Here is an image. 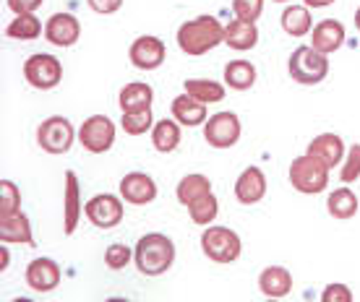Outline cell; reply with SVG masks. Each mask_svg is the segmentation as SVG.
<instances>
[{"mask_svg":"<svg viewBox=\"0 0 360 302\" xmlns=\"http://www.w3.org/2000/svg\"><path fill=\"white\" fill-rule=\"evenodd\" d=\"M180 53L191 55V58H201V55L212 53L214 47L225 45V27L217 21L214 16H196L191 21H183L175 34Z\"/></svg>","mask_w":360,"mask_h":302,"instance_id":"obj_1","label":"cell"},{"mask_svg":"<svg viewBox=\"0 0 360 302\" xmlns=\"http://www.w3.org/2000/svg\"><path fill=\"white\" fill-rule=\"evenodd\" d=\"M134 263L139 268V274L162 276L175 263V242L162 232H149V235L139 237V242H136Z\"/></svg>","mask_w":360,"mask_h":302,"instance_id":"obj_2","label":"cell"},{"mask_svg":"<svg viewBox=\"0 0 360 302\" xmlns=\"http://www.w3.org/2000/svg\"><path fill=\"white\" fill-rule=\"evenodd\" d=\"M288 73L300 86H316L329 76V55H321L311 45L295 47L288 60Z\"/></svg>","mask_w":360,"mask_h":302,"instance_id":"obj_3","label":"cell"},{"mask_svg":"<svg viewBox=\"0 0 360 302\" xmlns=\"http://www.w3.org/2000/svg\"><path fill=\"white\" fill-rule=\"evenodd\" d=\"M290 185L303 196H319L329 188V167L311 154H300L290 162Z\"/></svg>","mask_w":360,"mask_h":302,"instance_id":"obj_4","label":"cell"},{"mask_svg":"<svg viewBox=\"0 0 360 302\" xmlns=\"http://www.w3.org/2000/svg\"><path fill=\"white\" fill-rule=\"evenodd\" d=\"M201 250L214 263H235L240 258V253H243V240L230 227L209 224L201 232Z\"/></svg>","mask_w":360,"mask_h":302,"instance_id":"obj_5","label":"cell"},{"mask_svg":"<svg viewBox=\"0 0 360 302\" xmlns=\"http://www.w3.org/2000/svg\"><path fill=\"white\" fill-rule=\"evenodd\" d=\"M76 141V131L68 117L53 115L42 120L39 128H37V146L45 151V154H53V157H60V154H68Z\"/></svg>","mask_w":360,"mask_h":302,"instance_id":"obj_6","label":"cell"},{"mask_svg":"<svg viewBox=\"0 0 360 302\" xmlns=\"http://www.w3.org/2000/svg\"><path fill=\"white\" fill-rule=\"evenodd\" d=\"M24 79L32 89L50 91L63 81V65L50 53L29 55L27 63H24Z\"/></svg>","mask_w":360,"mask_h":302,"instance_id":"obj_7","label":"cell"},{"mask_svg":"<svg viewBox=\"0 0 360 302\" xmlns=\"http://www.w3.org/2000/svg\"><path fill=\"white\" fill-rule=\"evenodd\" d=\"M117 128L108 115H91L86 117L79 128V141L89 154H105L115 143Z\"/></svg>","mask_w":360,"mask_h":302,"instance_id":"obj_8","label":"cell"},{"mask_svg":"<svg viewBox=\"0 0 360 302\" xmlns=\"http://www.w3.org/2000/svg\"><path fill=\"white\" fill-rule=\"evenodd\" d=\"M240 133H243V125L235 112H217L204 125V141L212 149H233L240 141Z\"/></svg>","mask_w":360,"mask_h":302,"instance_id":"obj_9","label":"cell"},{"mask_svg":"<svg viewBox=\"0 0 360 302\" xmlns=\"http://www.w3.org/2000/svg\"><path fill=\"white\" fill-rule=\"evenodd\" d=\"M84 214L94 227L99 230H112L123 222L126 216V209H123V201L112 193H99V196H91L86 204H84Z\"/></svg>","mask_w":360,"mask_h":302,"instance_id":"obj_10","label":"cell"},{"mask_svg":"<svg viewBox=\"0 0 360 302\" xmlns=\"http://www.w3.org/2000/svg\"><path fill=\"white\" fill-rule=\"evenodd\" d=\"M128 58H131L134 68H139V71H157L165 63V58H167V47H165V42L160 37L141 34L131 42Z\"/></svg>","mask_w":360,"mask_h":302,"instance_id":"obj_11","label":"cell"},{"mask_svg":"<svg viewBox=\"0 0 360 302\" xmlns=\"http://www.w3.org/2000/svg\"><path fill=\"white\" fill-rule=\"evenodd\" d=\"M45 39L55 47H73L82 39V21L73 13H53L45 21Z\"/></svg>","mask_w":360,"mask_h":302,"instance_id":"obj_12","label":"cell"},{"mask_svg":"<svg viewBox=\"0 0 360 302\" xmlns=\"http://www.w3.org/2000/svg\"><path fill=\"white\" fill-rule=\"evenodd\" d=\"M27 284L32 292H55L60 287V266L55 263L53 258H34L27 266Z\"/></svg>","mask_w":360,"mask_h":302,"instance_id":"obj_13","label":"cell"},{"mask_svg":"<svg viewBox=\"0 0 360 302\" xmlns=\"http://www.w3.org/2000/svg\"><path fill=\"white\" fill-rule=\"evenodd\" d=\"M120 198L131 206H146L157 198V183L146 172H128L120 180Z\"/></svg>","mask_w":360,"mask_h":302,"instance_id":"obj_14","label":"cell"},{"mask_svg":"<svg viewBox=\"0 0 360 302\" xmlns=\"http://www.w3.org/2000/svg\"><path fill=\"white\" fill-rule=\"evenodd\" d=\"M266 196V175L262 167H245L235 180V198L238 204L253 206Z\"/></svg>","mask_w":360,"mask_h":302,"instance_id":"obj_15","label":"cell"},{"mask_svg":"<svg viewBox=\"0 0 360 302\" xmlns=\"http://www.w3.org/2000/svg\"><path fill=\"white\" fill-rule=\"evenodd\" d=\"M345 39H347L345 24L342 21H337V18H324V21H319V24L314 27V32H311V47L319 50L321 55L337 53V50L345 45Z\"/></svg>","mask_w":360,"mask_h":302,"instance_id":"obj_16","label":"cell"},{"mask_svg":"<svg viewBox=\"0 0 360 302\" xmlns=\"http://www.w3.org/2000/svg\"><path fill=\"white\" fill-rule=\"evenodd\" d=\"M63 232L71 237L82 222V180L76 172H65V193H63Z\"/></svg>","mask_w":360,"mask_h":302,"instance_id":"obj_17","label":"cell"},{"mask_svg":"<svg viewBox=\"0 0 360 302\" xmlns=\"http://www.w3.org/2000/svg\"><path fill=\"white\" fill-rule=\"evenodd\" d=\"M306 154L316 157L319 162H324L326 167L332 169V167H340V164H342L347 149H345V141L337 133H319L314 141L308 143Z\"/></svg>","mask_w":360,"mask_h":302,"instance_id":"obj_18","label":"cell"},{"mask_svg":"<svg viewBox=\"0 0 360 302\" xmlns=\"http://www.w3.org/2000/svg\"><path fill=\"white\" fill-rule=\"evenodd\" d=\"M0 242H16V245H34V232L32 222L24 211L11 214V216H0Z\"/></svg>","mask_w":360,"mask_h":302,"instance_id":"obj_19","label":"cell"},{"mask_svg":"<svg viewBox=\"0 0 360 302\" xmlns=\"http://www.w3.org/2000/svg\"><path fill=\"white\" fill-rule=\"evenodd\" d=\"M259 289L269 300H285L292 292V276L285 266H266L259 276Z\"/></svg>","mask_w":360,"mask_h":302,"instance_id":"obj_20","label":"cell"},{"mask_svg":"<svg viewBox=\"0 0 360 302\" xmlns=\"http://www.w3.org/2000/svg\"><path fill=\"white\" fill-rule=\"evenodd\" d=\"M225 45L230 50L245 53L259 45V27L256 21H243V18H235L225 27Z\"/></svg>","mask_w":360,"mask_h":302,"instance_id":"obj_21","label":"cell"},{"mask_svg":"<svg viewBox=\"0 0 360 302\" xmlns=\"http://www.w3.org/2000/svg\"><path fill=\"white\" fill-rule=\"evenodd\" d=\"M170 110H172V117H175L180 125H186V128H196V125H204L209 120L207 105H201L198 99H193L191 94H186V91L172 99Z\"/></svg>","mask_w":360,"mask_h":302,"instance_id":"obj_22","label":"cell"},{"mask_svg":"<svg viewBox=\"0 0 360 302\" xmlns=\"http://www.w3.org/2000/svg\"><path fill=\"white\" fill-rule=\"evenodd\" d=\"M152 102H154V89L149 84H144V81H131L117 94L120 112H141L146 107H152Z\"/></svg>","mask_w":360,"mask_h":302,"instance_id":"obj_23","label":"cell"},{"mask_svg":"<svg viewBox=\"0 0 360 302\" xmlns=\"http://www.w3.org/2000/svg\"><path fill=\"white\" fill-rule=\"evenodd\" d=\"M279 24H282V32L288 37H306L308 32H314V18H311V8L308 6H288L279 16Z\"/></svg>","mask_w":360,"mask_h":302,"instance_id":"obj_24","label":"cell"},{"mask_svg":"<svg viewBox=\"0 0 360 302\" xmlns=\"http://www.w3.org/2000/svg\"><path fill=\"white\" fill-rule=\"evenodd\" d=\"M212 193V180L207 175H201V172H191L186 178H180L178 188H175V198H178L180 206H186L188 209L193 201H198L201 196H207Z\"/></svg>","mask_w":360,"mask_h":302,"instance_id":"obj_25","label":"cell"},{"mask_svg":"<svg viewBox=\"0 0 360 302\" xmlns=\"http://www.w3.org/2000/svg\"><path fill=\"white\" fill-rule=\"evenodd\" d=\"M180 128L183 125L175 120V117H162L160 123H154L152 128V146L160 154H172V151L180 146Z\"/></svg>","mask_w":360,"mask_h":302,"instance_id":"obj_26","label":"cell"},{"mask_svg":"<svg viewBox=\"0 0 360 302\" xmlns=\"http://www.w3.org/2000/svg\"><path fill=\"white\" fill-rule=\"evenodd\" d=\"M256 65L248 60H230L225 65V86L233 91H248L256 84Z\"/></svg>","mask_w":360,"mask_h":302,"instance_id":"obj_27","label":"cell"},{"mask_svg":"<svg viewBox=\"0 0 360 302\" xmlns=\"http://www.w3.org/2000/svg\"><path fill=\"white\" fill-rule=\"evenodd\" d=\"M358 209H360V201L350 188H337V190H332L329 198H326V211H329L332 219H340V222L352 219V216L358 214Z\"/></svg>","mask_w":360,"mask_h":302,"instance_id":"obj_28","label":"cell"},{"mask_svg":"<svg viewBox=\"0 0 360 302\" xmlns=\"http://www.w3.org/2000/svg\"><path fill=\"white\" fill-rule=\"evenodd\" d=\"M39 34H45V27L34 13H16L13 21L6 27V37L16 42H34L39 39Z\"/></svg>","mask_w":360,"mask_h":302,"instance_id":"obj_29","label":"cell"},{"mask_svg":"<svg viewBox=\"0 0 360 302\" xmlns=\"http://www.w3.org/2000/svg\"><path fill=\"white\" fill-rule=\"evenodd\" d=\"M183 86H186V94L198 99L201 105H217L225 99V84H217L212 79H188Z\"/></svg>","mask_w":360,"mask_h":302,"instance_id":"obj_30","label":"cell"},{"mask_svg":"<svg viewBox=\"0 0 360 302\" xmlns=\"http://www.w3.org/2000/svg\"><path fill=\"white\" fill-rule=\"evenodd\" d=\"M217 214H219V201H217L214 193H207V196H201L188 206L191 222L198 224V227H209L217 219Z\"/></svg>","mask_w":360,"mask_h":302,"instance_id":"obj_31","label":"cell"},{"mask_svg":"<svg viewBox=\"0 0 360 302\" xmlns=\"http://www.w3.org/2000/svg\"><path fill=\"white\" fill-rule=\"evenodd\" d=\"M120 128H123V133H128V136H144L146 131H152L154 128L152 107H146L141 112H123V115H120Z\"/></svg>","mask_w":360,"mask_h":302,"instance_id":"obj_32","label":"cell"},{"mask_svg":"<svg viewBox=\"0 0 360 302\" xmlns=\"http://www.w3.org/2000/svg\"><path fill=\"white\" fill-rule=\"evenodd\" d=\"M21 211V190L13 180H0V216Z\"/></svg>","mask_w":360,"mask_h":302,"instance_id":"obj_33","label":"cell"},{"mask_svg":"<svg viewBox=\"0 0 360 302\" xmlns=\"http://www.w3.org/2000/svg\"><path fill=\"white\" fill-rule=\"evenodd\" d=\"M134 261V250L123 245V242H112L108 250H105V266L110 271H123Z\"/></svg>","mask_w":360,"mask_h":302,"instance_id":"obj_34","label":"cell"},{"mask_svg":"<svg viewBox=\"0 0 360 302\" xmlns=\"http://www.w3.org/2000/svg\"><path fill=\"white\" fill-rule=\"evenodd\" d=\"M340 180H342L345 185L360 180V143H352L350 149H347V154H345L342 169H340Z\"/></svg>","mask_w":360,"mask_h":302,"instance_id":"obj_35","label":"cell"},{"mask_svg":"<svg viewBox=\"0 0 360 302\" xmlns=\"http://www.w3.org/2000/svg\"><path fill=\"white\" fill-rule=\"evenodd\" d=\"M233 13L243 21H259L264 13V0H233Z\"/></svg>","mask_w":360,"mask_h":302,"instance_id":"obj_36","label":"cell"},{"mask_svg":"<svg viewBox=\"0 0 360 302\" xmlns=\"http://www.w3.org/2000/svg\"><path fill=\"white\" fill-rule=\"evenodd\" d=\"M352 289L347 284H326L321 292V302H352Z\"/></svg>","mask_w":360,"mask_h":302,"instance_id":"obj_37","label":"cell"},{"mask_svg":"<svg viewBox=\"0 0 360 302\" xmlns=\"http://www.w3.org/2000/svg\"><path fill=\"white\" fill-rule=\"evenodd\" d=\"M86 6L99 16H110V13H117L123 8V0H86Z\"/></svg>","mask_w":360,"mask_h":302,"instance_id":"obj_38","label":"cell"},{"mask_svg":"<svg viewBox=\"0 0 360 302\" xmlns=\"http://www.w3.org/2000/svg\"><path fill=\"white\" fill-rule=\"evenodd\" d=\"M13 13H34L45 0H6Z\"/></svg>","mask_w":360,"mask_h":302,"instance_id":"obj_39","label":"cell"},{"mask_svg":"<svg viewBox=\"0 0 360 302\" xmlns=\"http://www.w3.org/2000/svg\"><path fill=\"white\" fill-rule=\"evenodd\" d=\"M8 263H11V253L6 248V242H0V271H8Z\"/></svg>","mask_w":360,"mask_h":302,"instance_id":"obj_40","label":"cell"},{"mask_svg":"<svg viewBox=\"0 0 360 302\" xmlns=\"http://www.w3.org/2000/svg\"><path fill=\"white\" fill-rule=\"evenodd\" d=\"M334 0H303V6H308V8H326V6H332Z\"/></svg>","mask_w":360,"mask_h":302,"instance_id":"obj_41","label":"cell"},{"mask_svg":"<svg viewBox=\"0 0 360 302\" xmlns=\"http://www.w3.org/2000/svg\"><path fill=\"white\" fill-rule=\"evenodd\" d=\"M352 21H355V29L360 32V6H358V11H355V18H352Z\"/></svg>","mask_w":360,"mask_h":302,"instance_id":"obj_42","label":"cell"},{"mask_svg":"<svg viewBox=\"0 0 360 302\" xmlns=\"http://www.w3.org/2000/svg\"><path fill=\"white\" fill-rule=\"evenodd\" d=\"M274 3H290V0H274Z\"/></svg>","mask_w":360,"mask_h":302,"instance_id":"obj_43","label":"cell"}]
</instances>
